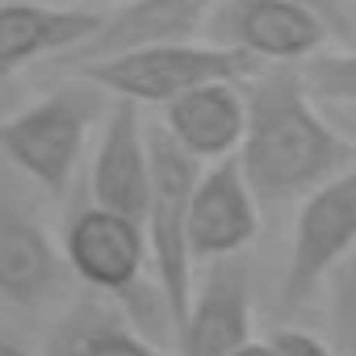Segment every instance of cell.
<instances>
[{"label":"cell","instance_id":"obj_12","mask_svg":"<svg viewBox=\"0 0 356 356\" xmlns=\"http://www.w3.org/2000/svg\"><path fill=\"white\" fill-rule=\"evenodd\" d=\"M67 289V260L63 248L51 243L42 222L0 197V298L13 306H51Z\"/></svg>","mask_w":356,"mask_h":356},{"label":"cell","instance_id":"obj_3","mask_svg":"<svg viewBox=\"0 0 356 356\" xmlns=\"http://www.w3.org/2000/svg\"><path fill=\"white\" fill-rule=\"evenodd\" d=\"M197 176H202V163L189 159L155 122L151 126V197L143 214V235L151 256V281L163 293L176 331L189 314V298L197 285V260L189 248V206H193Z\"/></svg>","mask_w":356,"mask_h":356},{"label":"cell","instance_id":"obj_20","mask_svg":"<svg viewBox=\"0 0 356 356\" xmlns=\"http://www.w3.org/2000/svg\"><path fill=\"white\" fill-rule=\"evenodd\" d=\"M323 109L331 113V122H335V126L348 134V143L356 147V109H339V105H323Z\"/></svg>","mask_w":356,"mask_h":356},{"label":"cell","instance_id":"obj_25","mask_svg":"<svg viewBox=\"0 0 356 356\" xmlns=\"http://www.w3.org/2000/svg\"><path fill=\"white\" fill-rule=\"evenodd\" d=\"M0 84H5V80H0Z\"/></svg>","mask_w":356,"mask_h":356},{"label":"cell","instance_id":"obj_6","mask_svg":"<svg viewBox=\"0 0 356 356\" xmlns=\"http://www.w3.org/2000/svg\"><path fill=\"white\" fill-rule=\"evenodd\" d=\"M356 252V168L306 193L293 214L285 268L277 281L281 314H298L323 298L331 273Z\"/></svg>","mask_w":356,"mask_h":356},{"label":"cell","instance_id":"obj_22","mask_svg":"<svg viewBox=\"0 0 356 356\" xmlns=\"http://www.w3.org/2000/svg\"><path fill=\"white\" fill-rule=\"evenodd\" d=\"M0 356H34L30 348H22L17 339H9V335H0Z\"/></svg>","mask_w":356,"mask_h":356},{"label":"cell","instance_id":"obj_23","mask_svg":"<svg viewBox=\"0 0 356 356\" xmlns=\"http://www.w3.org/2000/svg\"><path fill=\"white\" fill-rule=\"evenodd\" d=\"M235 356H273V348H268V339H256V343H248V348L235 352Z\"/></svg>","mask_w":356,"mask_h":356},{"label":"cell","instance_id":"obj_21","mask_svg":"<svg viewBox=\"0 0 356 356\" xmlns=\"http://www.w3.org/2000/svg\"><path fill=\"white\" fill-rule=\"evenodd\" d=\"M38 5H55V9H92V13H101V9L122 5V0H38Z\"/></svg>","mask_w":356,"mask_h":356},{"label":"cell","instance_id":"obj_7","mask_svg":"<svg viewBox=\"0 0 356 356\" xmlns=\"http://www.w3.org/2000/svg\"><path fill=\"white\" fill-rule=\"evenodd\" d=\"M202 38L260 67H302L323 55L331 30L298 0H214Z\"/></svg>","mask_w":356,"mask_h":356},{"label":"cell","instance_id":"obj_18","mask_svg":"<svg viewBox=\"0 0 356 356\" xmlns=\"http://www.w3.org/2000/svg\"><path fill=\"white\" fill-rule=\"evenodd\" d=\"M268 348H273V356H339L327 335H318L310 327H293V323L277 327L268 335Z\"/></svg>","mask_w":356,"mask_h":356},{"label":"cell","instance_id":"obj_19","mask_svg":"<svg viewBox=\"0 0 356 356\" xmlns=\"http://www.w3.org/2000/svg\"><path fill=\"white\" fill-rule=\"evenodd\" d=\"M298 5H306V9H314L323 22H327V30H331V38H343V42H356V13L348 9V0H298Z\"/></svg>","mask_w":356,"mask_h":356},{"label":"cell","instance_id":"obj_10","mask_svg":"<svg viewBox=\"0 0 356 356\" xmlns=\"http://www.w3.org/2000/svg\"><path fill=\"white\" fill-rule=\"evenodd\" d=\"M214 9V0H122L109 13H101L92 38L59 59V72L151 51V47H172V42H197L206 30V17Z\"/></svg>","mask_w":356,"mask_h":356},{"label":"cell","instance_id":"obj_16","mask_svg":"<svg viewBox=\"0 0 356 356\" xmlns=\"http://www.w3.org/2000/svg\"><path fill=\"white\" fill-rule=\"evenodd\" d=\"M302 76L318 105L356 109V47L335 51V55H327V51L314 55L310 63H302Z\"/></svg>","mask_w":356,"mask_h":356},{"label":"cell","instance_id":"obj_9","mask_svg":"<svg viewBox=\"0 0 356 356\" xmlns=\"http://www.w3.org/2000/svg\"><path fill=\"white\" fill-rule=\"evenodd\" d=\"M88 197L101 210L126 214L143 222L147 197H151V126L143 122V109L130 101H113L97 143H92V168H88Z\"/></svg>","mask_w":356,"mask_h":356},{"label":"cell","instance_id":"obj_14","mask_svg":"<svg viewBox=\"0 0 356 356\" xmlns=\"http://www.w3.org/2000/svg\"><path fill=\"white\" fill-rule=\"evenodd\" d=\"M101 13L92 9H55V5H38V0H0V80H9L13 72H22L26 63L38 59H67L72 51H80L92 30H97Z\"/></svg>","mask_w":356,"mask_h":356},{"label":"cell","instance_id":"obj_4","mask_svg":"<svg viewBox=\"0 0 356 356\" xmlns=\"http://www.w3.org/2000/svg\"><path fill=\"white\" fill-rule=\"evenodd\" d=\"M63 260L67 273L88 285V293H101L109 302H122L130 323L143 331V310H168L163 293L151 281V256H147V235L143 222L84 206L67 218L63 227ZM172 318V314H168Z\"/></svg>","mask_w":356,"mask_h":356},{"label":"cell","instance_id":"obj_17","mask_svg":"<svg viewBox=\"0 0 356 356\" xmlns=\"http://www.w3.org/2000/svg\"><path fill=\"white\" fill-rule=\"evenodd\" d=\"M327 323H331V343L339 356H356V252L331 273L327 289Z\"/></svg>","mask_w":356,"mask_h":356},{"label":"cell","instance_id":"obj_13","mask_svg":"<svg viewBox=\"0 0 356 356\" xmlns=\"http://www.w3.org/2000/svg\"><path fill=\"white\" fill-rule=\"evenodd\" d=\"M159 130L189 159L206 168L235 159L243 147V130H248V92L243 84H231V80L193 88L163 109Z\"/></svg>","mask_w":356,"mask_h":356},{"label":"cell","instance_id":"obj_5","mask_svg":"<svg viewBox=\"0 0 356 356\" xmlns=\"http://www.w3.org/2000/svg\"><path fill=\"white\" fill-rule=\"evenodd\" d=\"M260 72H264L260 63L235 51H222L214 42H172V47H151V51H134L118 59L84 63V67H72L67 76L97 84L101 92H109V101H130L138 109L147 105L168 109L172 101H181L193 88L222 84V80L248 84Z\"/></svg>","mask_w":356,"mask_h":356},{"label":"cell","instance_id":"obj_1","mask_svg":"<svg viewBox=\"0 0 356 356\" xmlns=\"http://www.w3.org/2000/svg\"><path fill=\"white\" fill-rule=\"evenodd\" d=\"M248 130L239 172L256 202L285 206L356 168V147L306 88L302 67H264L243 84Z\"/></svg>","mask_w":356,"mask_h":356},{"label":"cell","instance_id":"obj_24","mask_svg":"<svg viewBox=\"0 0 356 356\" xmlns=\"http://www.w3.org/2000/svg\"><path fill=\"white\" fill-rule=\"evenodd\" d=\"M348 9H352V13H356V0H348Z\"/></svg>","mask_w":356,"mask_h":356},{"label":"cell","instance_id":"obj_2","mask_svg":"<svg viewBox=\"0 0 356 356\" xmlns=\"http://www.w3.org/2000/svg\"><path fill=\"white\" fill-rule=\"evenodd\" d=\"M109 92L72 76L26 109L0 118V159L51 193H67L88 155L92 134L109 113Z\"/></svg>","mask_w":356,"mask_h":356},{"label":"cell","instance_id":"obj_15","mask_svg":"<svg viewBox=\"0 0 356 356\" xmlns=\"http://www.w3.org/2000/svg\"><path fill=\"white\" fill-rule=\"evenodd\" d=\"M42 356H172V352L147 339L118 302L88 293L76 298L55 318Z\"/></svg>","mask_w":356,"mask_h":356},{"label":"cell","instance_id":"obj_11","mask_svg":"<svg viewBox=\"0 0 356 356\" xmlns=\"http://www.w3.org/2000/svg\"><path fill=\"white\" fill-rule=\"evenodd\" d=\"M260 235V202L239 172V159L202 168L189 206V248L197 264L243 256Z\"/></svg>","mask_w":356,"mask_h":356},{"label":"cell","instance_id":"obj_8","mask_svg":"<svg viewBox=\"0 0 356 356\" xmlns=\"http://www.w3.org/2000/svg\"><path fill=\"white\" fill-rule=\"evenodd\" d=\"M256 343V293L248 256L214 260L193 285L189 314L176 331V356H235Z\"/></svg>","mask_w":356,"mask_h":356}]
</instances>
